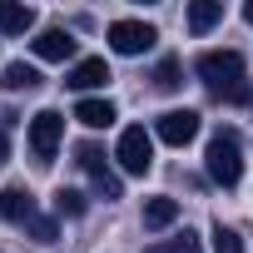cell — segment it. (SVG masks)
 <instances>
[{"instance_id": "277c9868", "label": "cell", "mask_w": 253, "mask_h": 253, "mask_svg": "<svg viewBox=\"0 0 253 253\" xmlns=\"http://www.w3.org/2000/svg\"><path fill=\"white\" fill-rule=\"evenodd\" d=\"M60 139H65V114L60 109H40L30 119V154H35V164H50L60 154Z\"/></svg>"}, {"instance_id": "6da1fadb", "label": "cell", "mask_w": 253, "mask_h": 253, "mask_svg": "<svg viewBox=\"0 0 253 253\" xmlns=\"http://www.w3.org/2000/svg\"><path fill=\"white\" fill-rule=\"evenodd\" d=\"M199 80L223 104H243L248 99V80H243V55L238 50H209V55H199Z\"/></svg>"}, {"instance_id": "4fadbf2b", "label": "cell", "mask_w": 253, "mask_h": 253, "mask_svg": "<svg viewBox=\"0 0 253 253\" xmlns=\"http://www.w3.org/2000/svg\"><path fill=\"white\" fill-rule=\"evenodd\" d=\"M40 80H45V75H40L35 65H25V60H10V65H5V80H0V84L20 94V89H40Z\"/></svg>"}, {"instance_id": "8992f818", "label": "cell", "mask_w": 253, "mask_h": 253, "mask_svg": "<svg viewBox=\"0 0 253 253\" xmlns=\"http://www.w3.org/2000/svg\"><path fill=\"white\" fill-rule=\"evenodd\" d=\"M194 134H199V114H194V109H169V114H159V124H154V139H164V144H174V149H184Z\"/></svg>"}, {"instance_id": "9c48e42d", "label": "cell", "mask_w": 253, "mask_h": 253, "mask_svg": "<svg viewBox=\"0 0 253 253\" xmlns=\"http://www.w3.org/2000/svg\"><path fill=\"white\" fill-rule=\"evenodd\" d=\"M65 84H70V89H99V84H109V65H104L99 55L75 60V70L65 75Z\"/></svg>"}, {"instance_id": "e0dca14e", "label": "cell", "mask_w": 253, "mask_h": 253, "mask_svg": "<svg viewBox=\"0 0 253 253\" xmlns=\"http://www.w3.org/2000/svg\"><path fill=\"white\" fill-rule=\"evenodd\" d=\"M55 213H60V218H80V213H84V194L60 189V194H55Z\"/></svg>"}, {"instance_id": "5bb4252c", "label": "cell", "mask_w": 253, "mask_h": 253, "mask_svg": "<svg viewBox=\"0 0 253 253\" xmlns=\"http://www.w3.org/2000/svg\"><path fill=\"white\" fill-rule=\"evenodd\" d=\"M174 218H179V199L159 194V199H149V204H144V228H169Z\"/></svg>"}, {"instance_id": "7c38bea8", "label": "cell", "mask_w": 253, "mask_h": 253, "mask_svg": "<svg viewBox=\"0 0 253 253\" xmlns=\"http://www.w3.org/2000/svg\"><path fill=\"white\" fill-rule=\"evenodd\" d=\"M218 20H223V0H194L189 5V30L194 35H209Z\"/></svg>"}, {"instance_id": "3957f363", "label": "cell", "mask_w": 253, "mask_h": 253, "mask_svg": "<svg viewBox=\"0 0 253 253\" xmlns=\"http://www.w3.org/2000/svg\"><path fill=\"white\" fill-rule=\"evenodd\" d=\"M114 159H119V169L124 174H149L154 169V134L144 129V124H129V129L119 134V149H114Z\"/></svg>"}, {"instance_id": "5b68a950", "label": "cell", "mask_w": 253, "mask_h": 253, "mask_svg": "<svg viewBox=\"0 0 253 253\" xmlns=\"http://www.w3.org/2000/svg\"><path fill=\"white\" fill-rule=\"evenodd\" d=\"M154 25L149 20H114L109 25V50L114 55H144V50H154Z\"/></svg>"}, {"instance_id": "52a82bcc", "label": "cell", "mask_w": 253, "mask_h": 253, "mask_svg": "<svg viewBox=\"0 0 253 253\" xmlns=\"http://www.w3.org/2000/svg\"><path fill=\"white\" fill-rule=\"evenodd\" d=\"M0 218L25 228V223L35 218V194H30L25 184H10V189H0Z\"/></svg>"}, {"instance_id": "2e32d148", "label": "cell", "mask_w": 253, "mask_h": 253, "mask_svg": "<svg viewBox=\"0 0 253 253\" xmlns=\"http://www.w3.org/2000/svg\"><path fill=\"white\" fill-rule=\"evenodd\" d=\"M75 164H80V169H84V174H89V179H94V174H104V169H109V164H104V154H99V149H94V144H80V149H75Z\"/></svg>"}, {"instance_id": "ba28073f", "label": "cell", "mask_w": 253, "mask_h": 253, "mask_svg": "<svg viewBox=\"0 0 253 253\" xmlns=\"http://www.w3.org/2000/svg\"><path fill=\"white\" fill-rule=\"evenodd\" d=\"M30 50H35L40 60H75V35H70L65 25H50V30H40V35L30 40Z\"/></svg>"}, {"instance_id": "7402d4cb", "label": "cell", "mask_w": 253, "mask_h": 253, "mask_svg": "<svg viewBox=\"0 0 253 253\" xmlns=\"http://www.w3.org/2000/svg\"><path fill=\"white\" fill-rule=\"evenodd\" d=\"M144 253H174V243H149Z\"/></svg>"}, {"instance_id": "9a60e30c", "label": "cell", "mask_w": 253, "mask_h": 253, "mask_svg": "<svg viewBox=\"0 0 253 253\" xmlns=\"http://www.w3.org/2000/svg\"><path fill=\"white\" fill-rule=\"evenodd\" d=\"M179 75H184V65H179L174 55H164V60H159V70H154V89H179V84H184Z\"/></svg>"}, {"instance_id": "603a6c76", "label": "cell", "mask_w": 253, "mask_h": 253, "mask_svg": "<svg viewBox=\"0 0 253 253\" xmlns=\"http://www.w3.org/2000/svg\"><path fill=\"white\" fill-rule=\"evenodd\" d=\"M5 159H10V139H5V134H0V164H5Z\"/></svg>"}, {"instance_id": "cb8c5ba5", "label": "cell", "mask_w": 253, "mask_h": 253, "mask_svg": "<svg viewBox=\"0 0 253 253\" xmlns=\"http://www.w3.org/2000/svg\"><path fill=\"white\" fill-rule=\"evenodd\" d=\"M243 20H248V25H253V0H248V5H243Z\"/></svg>"}, {"instance_id": "8fae6325", "label": "cell", "mask_w": 253, "mask_h": 253, "mask_svg": "<svg viewBox=\"0 0 253 253\" xmlns=\"http://www.w3.org/2000/svg\"><path fill=\"white\" fill-rule=\"evenodd\" d=\"M75 119L84 124V129H109V124L119 119V109H114L109 99H80V104H75Z\"/></svg>"}, {"instance_id": "ffe728a7", "label": "cell", "mask_w": 253, "mask_h": 253, "mask_svg": "<svg viewBox=\"0 0 253 253\" xmlns=\"http://www.w3.org/2000/svg\"><path fill=\"white\" fill-rule=\"evenodd\" d=\"M25 228H30V238H40V243H50V238H55V223H50V218H40V213H35Z\"/></svg>"}, {"instance_id": "44dd1931", "label": "cell", "mask_w": 253, "mask_h": 253, "mask_svg": "<svg viewBox=\"0 0 253 253\" xmlns=\"http://www.w3.org/2000/svg\"><path fill=\"white\" fill-rule=\"evenodd\" d=\"M174 253H199V233H189V228H184V233L174 238Z\"/></svg>"}, {"instance_id": "d6986e66", "label": "cell", "mask_w": 253, "mask_h": 253, "mask_svg": "<svg viewBox=\"0 0 253 253\" xmlns=\"http://www.w3.org/2000/svg\"><path fill=\"white\" fill-rule=\"evenodd\" d=\"M94 194H99V199H119V194H124L119 174H109V169H104V174H94Z\"/></svg>"}, {"instance_id": "30bf717a", "label": "cell", "mask_w": 253, "mask_h": 253, "mask_svg": "<svg viewBox=\"0 0 253 253\" xmlns=\"http://www.w3.org/2000/svg\"><path fill=\"white\" fill-rule=\"evenodd\" d=\"M35 30V10L20 0H0V35H30Z\"/></svg>"}, {"instance_id": "7a4b0ae2", "label": "cell", "mask_w": 253, "mask_h": 253, "mask_svg": "<svg viewBox=\"0 0 253 253\" xmlns=\"http://www.w3.org/2000/svg\"><path fill=\"white\" fill-rule=\"evenodd\" d=\"M204 169H209V179L223 184V189H233V184L243 179V149H238V134H233V129H218V134L209 139Z\"/></svg>"}, {"instance_id": "ac0fdd59", "label": "cell", "mask_w": 253, "mask_h": 253, "mask_svg": "<svg viewBox=\"0 0 253 253\" xmlns=\"http://www.w3.org/2000/svg\"><path fill=\"white\" fill-rule=\"evenodd\" d=\"M213 253H243V238H238V228H228V223H213Z\"/></svg>"}]
</instances>
